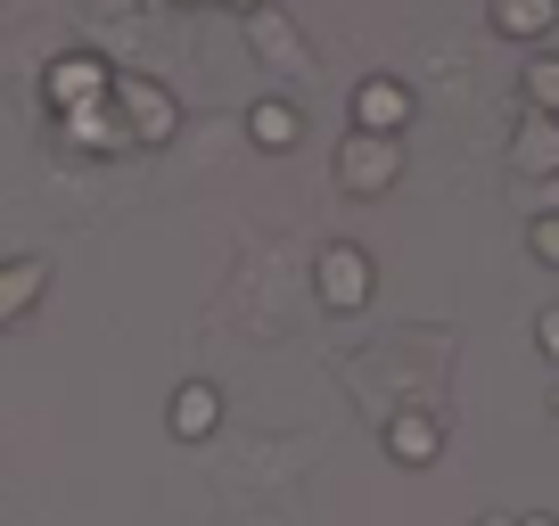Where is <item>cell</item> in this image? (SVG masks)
<instances>
[{
	"mask_svg": "<svg viewBox=\"0 0 559 526\" xmlns=\"http://www.w3.org/2000/svg\"><path fill=\"white\" fill-rule=\"evenodd\" d=\"M107 107H116V123L132 132V148H165L181 132V99L165 83H148V74L107 67Z\"/></svg>",
	"mask_w": 559,
	"mask_h": 526,
	"instance_id": "obj_1",
	"label": "cell"
},
{
	"mask_svg": "<svg viewBox=\"0 0 559 526\" xmlns=\"http://www.w3.org/2000/svg\"><path fill=\"white\" fill-rule=\"evenodd\" d=\"M330 174H337L346 198H386L403 181V132H346Z\"/></svg>",
	"mask_w": 559,
	"mask_h": 526,
	"instance_id": "obj_2",
	"label": "cell"
},
{
	"mask_svg": "<svg viewBox=\"0 0 559 526\" xmlns=\"http://www.w3.org/2000/svg\"><path fill=\"white\" fill-rule=\"evenodd\" d=\"M313 297L330 304V313H362L370 297H379V263H370V247L354 239H330L313 255Z\"/></svg>",
	"mask_w": 559,
	"mask_h": 526,
	"instance_id": "obj_3",
	"label": "cell"
},
{
	"mask_svg": "<svg viewBox=\"0 0 559 526\" xmlns=\"http://www.w3.org/2000/svg\"><path fill=\"white\" fill-rule=\"evenodd\" d=\"M239 34H247V50H255L272 74H288V83H297V74H313V41L297 34V17H288V9H272V0H263V9H239Z\"/></svg>",
	"mask_w": 559,
	"mask_h": 526,
	"instance_id": "obj_4",
	"label": "cell"
},
{
	"mask_svg": "<svg viewBox=\"0 0 559 526\" xmlns=\"http://www.w3.org/2000/svg\"><path fill=\"white\" fill-rule=\"evenodd\" d=\"M412 83H403V74H362V83L346 91V123L354 132H403V123H412Z\"/></svg>",
	"mask_w": 559,
	"mask_h": 526,
	"instance_id": "obj_5",
	"label": "cell"
},
{
	"mask_svg": "<svg viewBox=\"0 0 559 526\" xmlns=\"http://www.w3.org/2000/svg\"><path fill=\"white\" fill-rule=\"evenodd\" d=\"M510 174L519 181H551L559 174V116H543V107L519 116V132H510Z\"/></svg>",
	"mask_w": 559,
	"mask_h": 526,
	"instance_id": "obj_6",
	"label": "cell"
},
{
	"mask_svg": "<svg viewBox=\"0 0 559 526\" xmlns=\"http://www.w3.org/2000/svg\"><path fill=\"white\" fill-rule=\"evenodd\" d=\"M437 453H444V420H437V411L403 404L395 420H386V461H395V469H428Z\"/></svg>",
	"mask_w": 559,
	"mask_h": 526,
	"instance_id": "obj_7",
	"label": "cell"
},
{
	"mask_svg": "<svg viewBox=\"0 0 559 526\" xmlns=\"http://www.w3.org/2000/svg\"><path fill=\"white\" fill-rule=\"evenodd\" d=\"M165 428H174L181 444H206L214 428H223V386L181 379V386H174V404H165Z\"/></svg>",
	"mask_w": 559,
	"mask_h": 526,
	"instance_id": "obj_8",
	"label": "cell"
},
{
	"mask_svg": "<svg viewBox=\"0 0 559 526\" xmlns=\"http://www.w3.org/2000/svg\"><path fill=\"white\" fill-rule=\"evenodd\" d=\"M58 132H67V148H83V157H116V148H132V132L116 123V107H107V99L67 107V116H58Z\"/></svg>",
	"mask_w": 559,
	"mask_h": 526,
	"instance_id": "obj_9",
	"label": "cell"
},
{
	"mask_svg": "<svg viewBox=\"0 0 559 526\" xmlns=\"http://www.w3.org/2000/svg\"><path fill=\"white\" fill-rule=\"evenodd\" d=\"M91 99H107V58H91V50H67L50 67V107L67 116V107H91Z\"/></svg>",
	"mask_w": 559,
	"mask_h": 526,
	"instance_id": "obj_10",
	"label": "cell"
},
{
	"mask_svg": "<svg viewBox=\"0 0 559 526\" xmlns=\"http://www.w3.org/2000/svg\"><path fill=\"white\" fill-rule=\"evenodd\" d=\"M247 141H255L263 157H288V148L305 141V107L297 99H255L247 107Z\"/></svg>",
	"mask_w": 559,
	"mask_h": 526,
	"instance_id": "obj_11",
	"label": "cell"
},
{
	"mask_svg": "<svg viewBox=\"0 0 559 526\" xmlns=\"http://www.w3.org/2000/svg\"><path fill=\"white\" fill-rule=\"evenodd\" d=\"M559 25V0H493V34L502 41H543Z\"/></svg>",
	"mask_w": 559,
	"mask_h": 526,
	"instance_id": "obj_12",
	"label": "cell"
},
{
	"mask_svg": "<svg viewBox=\"0 0 559 526\" xmlns=\"http://www.w3.org/2000/svg\"><path fill=\"white\" fill-rule=\"evenodd\" d=\"M41 288H50V263H41V255H17V263H0V321H17L25 304L41 297Z\"/></svg>",
	"mask_w": 559,
	"mask_h": 526,
	"instance_id": "obj_13",
	"label": "cell"
},
{
	"mask_svg": "<svg viewBox=\"0 0 559 526\" xmlns=\"http://www.w3.org/2000/svg\"><path fill=\"white\" fill-rule=\"evenodd\" d=\"M519 91H526V107H543V116H559V58H526Z\"/></svg>",
	"mask_w": 559,
	"mask_h": 526,
	"instance_id": "obj_14",
	"label": "cell"
},
{
	"mask_svg": "<svg viewBox=\"0 0 559 526\" xmlns=\"http://www.w3.org/2000/svg\"><path fill=\"white\" fill-rule=\"evenodd\" d=\"M526 255L559 272V214H535V223H526Z\"/></svg>",
	"mask_w": 559,
	"mask_h": 526,
	"instance_id": "obj_15",
	"label": "cell"
},
{
	"mask_svg": "<svg viewBox=\"0 0 559 526\" xmlns=\"http://www.w3.org/2000/svg\"><path fill=\"white\" fill-rule=\"evenodd\" d=\"M535 346L559 362V304H551V313H535Z\"/></svg>",
	"mask_w": 559,
	"mask_h": 526,
	"instance_id": "obj_16",
	"label": "cell"
},
{
	"mask_svg": "<svg viewBox=\"0 0 559 526\" xmlns=\"http://www.w3.org/2000/svg\"><path fill=\"white\" fill-rule=\"evenodd\" d=\"M535 214H559V174H551V181H535Z\"/></svg>",
	"mask_w": 559,
	"mask_h": 526,
	"instance_id": "obj_17",
	"label": "cell"
},
{
	"mask_svg": "<svg viewBox=\"0 0 559 526\" xmlns=\"http://www.w3.org/2000/svg\"><path fill=\"white\" fill-rule=\"evenodd\" d=\"M510 526H559V518H551V510H519Z\"/></svg>",
	"mask_w": 559,
	"mask_h": 526,
	"instance_id": "obj_18",
	"label": "cell"
},
{
	"mask_svg": "<svg viewBox=\"0 0 559 526\" xmlns=\"http://www.w3.org/2000/svg\"><path fill=\"white\" fill-rule=\"evenodd\" d=\"M223 9H263V0H223Z\"/></svg>",
	"mask_w": 559,
	"mask_h": 526,
	"instance_id": "obj_19",
	"label": "cell"
},
{
	"mask_svg": "<svg viewBox=\"0 0 559 526\" xmlns=\"http://www.w3.org/2000/svg\"><path fill=\"white\" fill-rule=\"evenodd\" d=\"M477 526H510V518H502V510H493V518H477Z\"/></svg>",
	"mask_w": 559,
	"mask_h": 526,
	"instance_id": "obj_20",
	"label": "cell"
},
{
	"mask_svg": "<svg viewBox=\"0 0 559 526\" xmlns=\"http://www.w3.org/2000/svg\"><path fill=\"white\" fill-rule=\"evenodd\" d=\"M174 9H206V0H174Z\"/></svg>",
	"mask_w": 559,
	"mask_h": 526,
	"instance_id": "obj_21",
	"label": "cell"
},
{
	"mask_svg": "<svg viewBox=\"0 0 559 526\" xmlns=\"http://www.w3.org/2000/svg\"><path fill=\"white\" fill-rule=\"evenodd\" d=\"M551 411H559V386H551Z\"/></svg>",
	"mask_w": 559,
	"mask_h": 526,
	"instance_id": "obj_22",
	"label": "cell"
}]
</instances>
